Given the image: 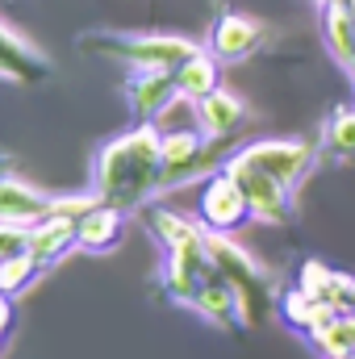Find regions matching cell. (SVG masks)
Listing matches in <instances>:
<instances>
[{"instance_id":"14","label":"cell","mask_w":355,"mask_h":359,"mask_svg":"<svg viewBox=\"0 0 355 359\" xmlns=\"http://www.w3.org/2000/svg\"><path fill=\"white\" fill-rule=\"evenodd\" d=\"M297 284L314 297H322L326 305H335L339 313H355V276L351 271H339L322 259H305L297 271Z\"/></svg>"},{"instance_id":"8","label":"cell","mask_w":355,"mask_h":359,"mask_svg":"<svg viewBox=\"0 0 355 359\" xmlns=\"http://www.w3.org/2000/svg\"><path fill=\"white\" fill-rule=\"evenodd\" d=\"M247 222H255V217H251V201L239 188V180L230 172H213L201 192V226L217 230V234H239Z\"/></svg>"},{"instance_id":"25","label":"cell","mask_w":355,"mask_h":359,"mask_svg":"<svg viewBox=\"0 0 355 359\" xmlns=\"http://www.w3.org/2000/svg\"><path fill=\"white\" fill-rule=\"evenodd\" d=\"M4 330H8V301H4V292H0V339H4Z\"/></svg>"},{"instance_id":"23","label":"cell","mask_w":355,"mask_h":359,"mask_svg":"<svg viewBox=\"0 0 355 359\" xmlns=\"http://www.w3.org/2000/svg\"><path fill=\"white\" fill-rule=\"evenodd\" d=\"M42 276V264L29 251H17L8 259H0V292H21Z\"/></svg>"},{"instance_id":"5","label":"cell","mask_w":355,"mask_h":359,"mask_svg":"<svg viewBox=\"0 0 355 359\" xmlns=\"http://www.w3.org/2000/svg\"><path fill=\"white\" fill-rule=\"evenodd\" d=\"M234 159L260 168V172H267L272 180H280L284 188L297 192L301 180L318 168L322 151H318V142H305V138H255V142L239 147Z\"/></svg>"},{"instance_id":"2","label":"cell","mask_w":355,"mask_h":359,"mask_svg":"<svg viewBox=\"0 0 355 359\" xmlns=\"http://www.w3.org/2000/svg\"><path fill=\"white\" fill-rule=\"evenodd\" d=\"M142 222H147V230L163 247V276H159L163 297L172 305L192 309L196 292L217 271L213 259H209V230L188 222V217H180V213H172V209H159V205H147Z\"/></svg>"},{"instance_id":"20","label":"cell","mask_w":355,"mask_h":359,"mask_svg":"<svg viewBox=\"0 0 355 359\" xmlns=\"http://www.w3.org/2000/svg\"><path fill=\"white\" fill-rule=\"evenodd\" d=\"M213 88H222V63L201 46L192 59H184L176 67V92H180V100H201Z\"/></svg>"},{"instance_id":"16","label":"cell","mask_w":355,"mask_h":359,"mask_svg":"<svg viewBox=\"0 0 355 359\" xmlns=\"http://www.w3.org/2000/svg\"><path fill=\"white\" fill-rule=\"evenodd\" d=\"M51 205H55V196L38 192L34 184L8 176V172L0 176V222H13V226H34V222H42V217L51 213Z\"/></svg>"},{"instance_id":"26","label":"cell","mask_w":355,"mask_h":359,"mask_svg":"<svg viewBox=\"0 0 355 359\" xmlns=\"http://www.w3.org/2000/svg\"><path fill=\"white\" fill-rule=\"evenodd\" d=\"M347 84H351V92H355V50H351V67H347Z\"/></svg>"},{"instance_id":"13","label":"cell","mask_w":355,"mask_h":359,"mask_svg":"<svg viewBox=\"0 0 355 359\" xmlns=\"http://www.w3.org/2000/svg\"><path fill=\"white\" fill-rule=\"evenodd\" d=\"M80 222L76 217H63V213H46L42 222H34L29 226V238H25V251L42 264V268H51L55 259H63L72 247H80V230H76Z\"/></svg>"},{"instance_id":"22","label":"cell","mask_w":355,"mask_h":359,"mask_svg":"<svg viewBox=\"0 0 355 359\" xmlns=\"http://www.w3.org/2000/svg\"><path fill=\"white\" fill-rule=\"evenodd\" d=\"M318 359H343L355 351V313H335V318H326L309 339H305Z\"/></svg>"},{"instance_id":"19","label":"cell","mask_w":355,"mask_h":359,"mask_svg":"<svg viewBox=\"0 0 355 359\" xmlns=\"http://www.w3.org/2000/svg\"><path fill=\"white\" fill-rule=\"evenodd\" d=\"M318 151L330 163H355V104H335L322 117Z\"/></svg>"},{"instance_id":"9","label":"cell","mask_w":355,"mask_h":359,"mask_svg":"<svg viewBox=\"0 0 355 359\" xmlns=\"http://www.w3.org/2000/svg\"><path fill=\"white\" fill-rule=\"evenodd\" d=\"M267 38V25L251 13H239V8H222L213 29H209V55L217 63H243L251 59Z\"/></svg>"},{"instance_id":"17","label":"cell","mask_w":355,"mask_h":359,"mask_svg":"<svg viewBox=\"0 0 355 359\" xmlns=\"http://www.w3.org/2000/svg\"><path fill=\"white\" fill-rule=\"evenodd\" d=\"M192 313H201L209 326H217V330H226V334H234V330H247V322H243V305H239V297H234V288L213 271L209 280H205V288L196 292V301H192Z\"/></svg>"},{"instance_id":"11","label":"cell","mask_w":355,"mask_h":359,"mask_svg":"<svg viewBox=\"0 0 355 359\" xmlns=\"http://www.w3.org/2000/svg\"><path fill=\"white\" fill-rule=\"evenodd\" d=\"M192 113H196V130H201L209 142H226V138L247 121V100L230 88H213L209 96L192 100Z\"/></svg>"},{"instance_id":"28","label":"cell","mask_w":355,"mask_h":359,"mask_svg":"<svg viewBox=\"0 0 355 359\" xmlns=\"http://www.w3.org/2000/svg\"><path fill=\"white\" fill-rule=\"evenodd\" d=\"M343 359H355V351H351V355H343Z\"/></svg>"},{"instance_id":"4","label":"cell","mask_w":355,"mask_h":359,"mask_svg":"<svg viewBox=\"0 0 355 359\" xmlns=\"http://www.w3.org/2000/svg\"><path fill=\"white\" fill-rule=\"evenodd\" d=\"M84 50H100L126 67H168L176 72L184 59H192L201 46L180 34H88Z\"/></svg>"},{"instance_id":"3","label":"cell","mask_w":355,"mask_h":359,"mask_svg":"<svg viewBox=\"0 0 355 359\" xmlns=\"http://www.w3.org/2000/svg\"><path fill=\"white\" fill-rule=\"evenodd\" d=\"M209 259H213L217 276L234 288V297L243 305V322L260 326L276 309V280H272V271L247 247H239L230 234H217V230H209Z\"/></svg>"},{"instance_id":"7","label":"cell","mask_w":355,"mask_h":359,"mask_svg":"<svg viewBox=\"0 0 355 359\" xmlns=\"http://www.w3.org/2000/svg\"><path fill=\"white\" fill-rule=\"evenodd\" d=\"M217 147L222 142H209L201 130L163 134V176H159V188L172 192V188H184L188 180L205 176L217 163Z\"/></svg>"},{"instance_id":"24","label":"cell","mask_w":355,"mask_h":359,"mask_svg":"<svg viewBox=\"0 0 355 359\" xmlns=\"http://www.w3.org/2000/svg\"><path fill=\"white\" fill-rule=\"evenodd\" d=\"M25 238H29V226H13V222H0V259L25 251Z\"/></svg>"},{"instance_id":"1","label":"cell","mask_w":355,"mask_h":359,"mask_svg":"<svg viewBox=\"0 0 355 359\" xmlns=\"http://www.w3.org/2000/svg\"><path fill=\"white\" fill-rule=\"evenodd\" d=\"M163 134L155 130V121H138L130 134L113 138L100 155H96V196L105 205L126 209H147L163 188Z\"/></svg>"},{"instance_id":"6","label":"cell","mask_w":355,"mask_h":359,"mask_svg":"<svg viewBox=\"0 0 355 359\" xmlns=\"http://www.w3.org/2000/svg\"><path fill=\"white\" fill-rule=\"evenodd\" d=\"M222 172H230L239 180V188L251 201V217L255 222H264V226H293L297 222V192L284 188L280 180H272L267 172L251 168V163H239L234 155H226Z\"/></svg>"},{"instance_id":"15","label":"cell","mask_w":355,"mask_h":359,"mask_svg":"<svg viewBox=\"0 0 355 359\" xmlns=\"http://www.w3.org/2000/svg\"><path fill=\"white\" fill-rule=\"evenodd\" d=\"M51 72V59L29 42V38H21L17 29H8L4 21H0V80H42Z\"/></svg>"},{"instance_id":"12","label":"cell","mask_w":355,"mask_h":359,"mask_svg":"<svg viewBox=\"0 0 355 359\" xmlns=\"http://www.w3.org/2000/svg\"><path fill=\"white\" fill-rule=\"evenodd\" d=\"M318 25H322V46L330 63L347 76L355 50V0H322L318 4Z\"/></svg>"},{"instance_id":"21","label":"cell","mask_w":355,"mask_h":359,"mask_svg":"<svg viewBox=\"0 0 355 359\" xmlns=\"http://www.w3.org/2000/svg\"><path fill=\"white\" fill-rule=\"evenodd\" d=\"M80 247L84 251H109L117 238H121V209L117 205H92L88 213L80 217Z\"/></svg>"},{"instance_id":"18","label":"cell","mask_w":355,"mask_h":359,"mask_svg":"<svg viewBox=\"0 0 355 359\" xmlns=\"http://www.w3.org/2000/svg\"><path fill=\"white\" fill-rule=\"evenodd\" d=\"M335 313H339L335 305H326L322 297L305 292L301 284L276 297V318H280V326H288V330H293V334H301V339H309V334H314L326 318H335Z\"/></svg>"},{"instance_id":"27","label":"cell","mask_w":355,"mask_h":359,"mask_svg":"<svg viewBox=\"0 0 355 359\" xmlns=\"http://www.w3.org/2000/svg\"><path fill=\"white\" fill-rule=\"evenodd\" d=\"M309 4H314V8H318V4H322V0H309Z\"/></svg>"},{"instance_id":"10","label":"cell","mask_w":355,"mask_h":359,"mask_svg":"<svg viewBox=\"0 0 355 359\" xmlns=\"http://www.w3.org/2000/svg\"><path fill=\"white\" fill-rule=\"evenodd\" d=\"M126 100H130L138 121H155L163 109H172V100H180L176 72H168V67H138L126 80Z\"/></svg>"}]
</instances>
